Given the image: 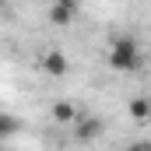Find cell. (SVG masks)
Listing matches in <instances>:
<instances>
[{
    "label": "cell",
    "instance_id": "1",
    "mask_svg": "<svg viewBox=\"0 0 151 151\" xmlns=\"http://www.w3.org/2000/svg\"><path fill=\"white\" fill-rule=\"evenodd\" d=\"M109 67L119 70V74H134V70H141V46H137V39L134 35H116L109 42Z\"/></svg>",
    "mask_w": 151,
    "mask_h": 151
},
{
    "label": "cell",
    "instance_id": "2",
    "mask_svg": "<svg viewBox=\"0 0 151 151\" xmlns=\"http://www.w3.org/2000/svg\"><path fill=\"white\" fill-rule=\"evenodd\" d=\"M99 137H102V119L95 113H84L81 109V116L74 119V141L77 144H95Z\"/></svg>",
    "mask_w": 151,
    "mask_h": 151
},
{
    "label": "cell",
    "instance_id": "3",
    "mask_svg": "<svg viewBox=\"0 0 151 151\" xmlns=\"http://www.w3.org/2000/svg\"><path fill=\"white\" fill-rule=\"evenodd\" d=\"M42 70L49 77H63L70 70V63H67V56H63V49H46L42 53Z\"/></svg>",
    "mask_w": 151,
    "mask_h": 151
},
{
    "label": "cell",
    "instance_id": "4",
    "mask_svg": "<svg viewBox=\"0 0 151 151\" xmlns=\"http://www.w3.org/2000/svg\"><path fill=\"white\" fill-rule=\"evenodd\" d=\"M74 18H77V4H70V0H56L49 7V21L53 25H70Z\"/></svg>",
    "mask_w": 151,
    "mask_h": 151
},
{
    "label": "cell",
    "instance_id": "5",
    "mask_svg": "<svg viewBox=\"0 0 151 151\" xmlns=\"http://www.w3.org/2000/svg\"><path fill=\"white\" fill-rule=\"evenodd\" d=\"M49 116H53L56 123H70V127H74V119L81 116V109H77L74 102H67V99H60V102H53V106H49Z\"/></svg>",
    "mask_w": 151,
    "mask_h": 151
},
{
    "label": "cell",
    "instance_id": "6",
    "mask_svg": "<svg viewBox=\"0 0 151 151\" xmlns=\"http://www.w3.org/2000/svg\"><path fill=\"white\" fill-rule=\"evenodd\" d=\"M127 113H130V119H137V123H148V113H151V99H144V95L130 99Z\"/></svg>",
    "mask_w": 151,
    "mask_h": 151
},
{
    "label": "cell",
    "instance_id": "7",
    "mask_svg": "<svg viewBox=\"0 0 151 151\" xmlns=\"http://www.w3.org/2000/svg\"><path fill=\"white\" fill-rule=\"evenodd\" d=\"M21 130V123H18V116L11 113H0V141H7V137H14Z\"/></svg>",
    "mask_w": 151,
    "mask_h": 151
},
{
    "label": "cell",
    "instance_id": "8",
    "mask_svg": "<svg viewBox=\"0 0 151 151\" xmlns=\"http://www.w3.org/2000/svg\"><path fill=\"white\" fill-rule=\"evenodd\" d=\"M127 151H148V148H144V144H130Z\"/></svg>",
    "mask_w": 151,
    "mask_h": 151
},
{
    "label": "cell",
    "instance_id": "9",
    "mask_svg": "<svg viewBox=\"0 0 151 151\" xmlns=\"http://www.w3.org/2000/svg\"><path fill=\"white\" fill-rule=\"evenodd\" d=\"M148 123H151V113H148Z\"/></svg>",
    "mask_w": 151,
    "mask_h": 151
}]
</instances>
